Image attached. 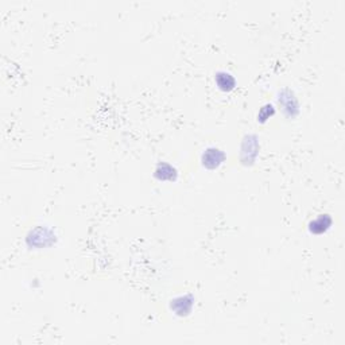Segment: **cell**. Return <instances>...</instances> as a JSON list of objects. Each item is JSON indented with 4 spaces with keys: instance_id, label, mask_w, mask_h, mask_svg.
Listing matches in <instances>:
<instances>
[{
    "instance_id": "6da1fadb",
    "label": "cell",
    "mask_w": 345,
    "mask_h": 345,
    "mask_svg": "<svg viewBox=\"0 0 345 345\" xmlns=\"http://www.w3.org/2000/svg\"><path fill=\"white\" fill-rule=\"evenodd\" d=\"M224 156L225 155H224L223 151L212 147V149H208V150L204 152V155H202V163H204V166H206L208 169H216V167H218L223 163Z\"/></svg>"
},
{
    "instance_id": "7a4b0ae2",
    "label": "cell",
    "mask_w": 345,
    "mask_h": 345,
    "mask_svg": "<svg viewBox=\"0 0 345 345\" xmlns=\"http://www.w3.org/2000/svg\"><path fill=\"white\" fill-rule=\"evenodd\" d=\"M332 224V220L328 215H320V217L314 218L312 223L309 224V229L312 234H323L326 232Z\"/></svg>"
},
{
    "instance_id": "3957f363",
    "label": "cell",
    "mask_w": 345,
    "mask_h": 345,
    "mask_svg": "<svg viewBox=\"0 0 345 345\" xmlns=\"http://www.w3.org/2000/svg\"><path fill=\"white\" fill-rule=\"evenodd\" d=\"M216 83H217L218 88L221 90H225V92H229L235 88V78L232 77V74L225 72H218L217 76H216Z\"/></svg>"
},
{
    "instance_id": "277c9868",
    "label": "cell",
    "mask_w": 345,
    "mask_h": 345,
    "mask_svg": "<svg viewBox=\"0 0 345 345\" xmlns=\"http://www.w3.org/2000/svg\"><path fill=\"white\" fill-rule=\"evenodd\" d=\"M156 177L159 179H172L175 177V169L170 165L162 163L156 169Z\"/></svg>"
},
{
    "instance_id": "5b68a950",
    "label": "cell",
    "mask_w": 345,
    "mask_h": 345,
    "mask_svg": "<svg viewBox=\"0 0 345 345\" xmlns=\"http://www.w3.org/2000/svg\"><path fill=\"white\" fill-rule=\"evenodd\" d=\"M271 115H274V107L273 106L263 107L262 109H260V112H259V115H258V120H260V122H266Z\"/></svg>"
}]
</instances>
